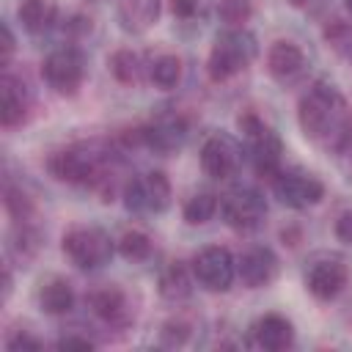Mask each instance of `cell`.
<instances>
[{
    "label": "cell",
    "mask_w": 352,
    "mask_h": 352,
    "mask_svg": "<svg viewBox=\"0 0 352 352\" xmlns=\"http://www.w3.org/2000/svg\"><path fill=\"white\" fill-rule=\"evenodd\" d=\"M201 8V0H170V11L176 19H192Z\"/></svg>",
    "instance_id": "cell-30"
},
{
    "label": "cell",
    "mask_w": 352,
    "mask_h": 352,
    "mask_svg": "<svg viewBox=\"0 0 352 352\" xmlns=\"http://www.w3.org/2000/svg\"><path fill=\"white\" fill-rule=\"evenodd\" d=\"M116 248H118V253H121L126 261H146V258L151 256V250H154L151 236L143 234V231H138V228L124 231L121 239L116 242Z\"/></svg>",
    "instance_id": "cell-26"
},
{
    "label": "cell",
    "mask_w": 352,
    "mask_h": 352,
    "mask_svg": "<svg viewBox=\"0 0 352 352\" xmlns=\"http://www.w3.org/2000/svg\"><path fill=\"white\" fill-rule=\"evenodd\" d=\"M217 16L220 22H226V28H245V22L253 16V3L250 0H220Z\"/></svg>",
    "instance_id": "cell-27"
},
{
    "label": "cell",
    "mask_w": 352,
    "mask_h": 352,
    "mask_svg": "<svg viewBox=\"0 0 352 352\" xmlns=\"http://www.w3.org/2000/svg\"><path fill=\"white\" fill-rule=\"evenodd\" d=\"M16 19L28 33L41 36L58 25V3L55 0H22V6L16 8Z\"/></svg>",
    "instance_id": "cell-21"
},
{
    "label": "cell",
    "mask_w": 352,
    "mask_h": 352,
    "mask_svg": "<svg viewBox=\"0 0 352 352\" xmlns=\"http://www.w3.org/2000/svg\"><path fill=\"white\" fill-rule=\"evenodd\" d=\"M124 206L138 214H160L170 206V182L162 170H146L124 184Z\"/></svg>",
    "instance_id": "cell-7"
},
{
    "label": "cell",
    "mask_w": 352,
    "mask_h": 352,
    "mask_svg": "<svg viewBox=\"0 0 352 352\" xmlns=\"http://www.w3.org/2000/svg\"><path fill=\"white\" fill-rule=\"evenodd\" d=\"M107 63H110L113 77L124 85H138L143 77H148V63L132 50H116Z\"/></svg>",
    "instance_id": "cell-23"
},
{
    "label": "cell",
    "mask_w": 352,
    "mask_h": 352,
    "mask_svg": "<svg viewBox=\"0 0 352 352\" xmlns=\"http://www.w3.org/2000/svg\"><path fill=\"white\" fill-rule=\"evenodd\" d=\"M6 206H8V212L14 214L16 223H25L28 214H30V201H28V195H25L22 190L8 187V190H6Z\"/></svg>",
    "instance_id": "cell-28"
},
{
    "label": "cell",
    "mask_w": 352,
    "mask_h": 352,
    "mask_svg": "<svg viewBox=\"0 0 352 352\" xmlns=\"http://www.w3.org/2000/svg\"><path fill=\"white\" fill-rule=\"evenodd\" d=\"M220 214H223V220L231 228H236V231H253L267 217V201H264V195L256 187L242 184V187H234V190H228L223 195Z\"/></svg>",
    "instance_id": "cell-10"
},
{
    "label": "cell",
    "mask_w": 352,
    "mask_h": 352,
    "mask_svg": "<svg viewBox=\"0 0 352 352\" xmlns=\"http://www.w3.org/2000/svg\"><path fill=\"white\" fill-rule=\"evenodd\" d=\"M349 283V267L338 256H322L305 270V289L316 300H336Z\"/></svg>",
    "instance_id": "cell-13"
},
{
    "label": "cell",
    "mask_w": 352,
    "mask_h": 352,
    "mask_svg": "<svg viewBox=\"0 0 352 352\" xmlns=\"http://www.w3.org/2000/svg\"><path fill=\"white\" fill-rule=\"evenodd\" d=\"M187 135H190V126H187V118L176 110H165V113H157L143 129H138V140L157 151V154H173L179 151L184 143H187Z\"/></svg>",
    "instance_id": "cell-11"
},
{
    "label": "cell",
    "mask_w": 352,
    "mask_h": 352,
    "mask_svg": "<svg viewBox=\"0 0 352 352\" xmlns=\"http://www.w3.org/2000/svg\"><path fill=\"white\" fill-rule=\"evenodd\" d=\"M275 275H278V256L264 245L250 248L236 258V278L248 289L270 286L275 280Z\"/></svg>",
    "instance_id": "cell-15"
},
{
    "label": "cell",
    "mask_w": 352,
    "mask_h": 352,
    "mask_svg": "<svg viewBox=\"0 0 352 352\" xmlns=\"http://www.w3.org/2000/svg\"><path fill=\"white\" fill-rule=\"evenodd\" d=\"M91 314L107 324H124L129 322V300L126 294L118 289V286H102V289H94L88 297H85Z\"/></svg>",
    "instance_id": "cell-17"
},
{
    "label": "cell",
    "mask_w": 352,
    "mask_h": 352,
    "mask_svg": "<svg viewBox=\"0 0 352 352\" xmlns=\"http://www.w3.org/2000/svg\"><path fill=\"white\" fill-rule=\"evenodd\" d=\"M346 8H349V11H352V0H346Z\"/></svg>",
    "instance_id": "cell-36"
},
{
    "label": "cell",
    "mask_w": 352,
    "mask_h": 352,
    "mask_svg": "<svg viewBox=\"0 0 352 352\" xmlns=\"http://www.w3.org/2000/svg\"><path fill=\"white\" fill-rule=\"evenodd\" d=\"M192 270H187L182 261H170L162 272H160V294L168 302H182L192 294Z\"/></svg>",
    "instance_id": "cell-22"
},
{
    "label": "cell",
    "mask_w": 352,
    "mask_h": 352,
    "mask_svg": "<svg viewBox=\"0 0 352 352\" xmlns=\"http://www.w3.org/2000/svg\"><path fill=\"white\" fill-rule=\"evenodd\" d=\"M267 72L280 85H294L308 72V58L294 41H275L267 52Z\"/></svg>",
    "instance_id": "cell-14"
},
{
    "label": "cell",
    "mask_w": 352,
    "mask_h": 352,
    "mask_svg": "<svg viewBox=\"0 0 352 352\" xmlns=\"http://www.w3.org/2000/svg\"><path fill=\"white\" fill-rule=\"evenodd\" d=\"M190 270L206 292H228L231 283L236 280V258L231 256L228 248H220V245H209L198 250L192 256Z\"/></svg>",
    "instance_id": "cell-9"
},
{
    "label": "cell",
    "mask_w": 352,
    "mask_h": 352,
    "mask_svg": "<svg viewBox=\"0 0 352 352\" xmlns=\"http://www.w3.org/2000/svg\"><path fill=\"white\" fill-rule=\"evenodd\" d=\"M272 192L289 209H308V206H314V204H319L324 198V184L314 173L286 170V173L275 176Z\"/></svg>",
    "instance_id": "cell-12"
},
{
    "label": "cell",
    "mask_w": 352,
    "mask_h": 352,
    "mask_svg": "<svg viewBox=\"0 0 352 352\" xmlns=\"http://www.w3.org/2000/svg\"><path fill=\"white\" fill-rule=\"evenodd\" d=\"M336 236L344 245H352V209H346V212L338 214V220H336Z\"/></svg>",
    "instance_id": "cell-32"
},
{
    "label": "cell",
    "mask_w": 352,
    "mask_h": 352,
    "mask_svg": "<svg viewBox=\"0 0 352 352\" xmlns=\"http://www.w3.org/2000/svg\"><path fill=\"white\" fill-rule=\"evenodd\" d=\"M6 346H8V349H38L41 341L33 338L30 333H22V330H19V333H14V336L6 341Z\"/></svg>",
    "instance_id": "cell-33"
},
{
    "label": "cell",
    "mask_w": 352,
    "mask_h": 352,
    "mask_svg": "<svg viewBox=\"0 0 352 352\" xmlns=\"http://www.w3.org/2000/svg\"><path fill=\"white\" fill-rule=\"evenodd\" d=\"M148 80L162 91L176 88L179 80H182V60L176 55H170V52L157 55L154 60H148Z\"/></svg>",
    "instance_id": "cell-24"
},
{
    "label": "cell",
    "mask_w": 352,
    "mask_h": 352,
    "mask_svg": "<svg viewBox=\"0 0 352 352\" xmlns=\"http://www.w3.org/2000/svg\"><path fill=\"white\" fill-rule=\"evenodd\" d=\"M36 300H38V308L44 311V314H50V316H63V314H69L72 308H74V289H72V283L66 280V278H58V275H52V278H47V280H41V286H38V292H36Z\"/></svg>",
    "instance_id": "cell-20"
},
{
    "label": "cell",
    "mask_w": 352,
    "mask_h": 352,
    "mask_svg": "<svg viewBox=\"0 0 352 352\" xmlns=\"http://www.w3.org/2000/svg\"><path fill=\"white\" fill-rule=\"evenodd\" d=\"M58 349H94V341L88 336H77V333H66L55 341Z\"/></svg>",
    "instance_id": "cell-29"
},
{
    "label": "cell",
    "mask_w": 352,
    "mask_h": 352,
    "mask_svg": "<svg viewBox=\"0 0 352 352\" xmlns=\"http://www.w3.org/2000/svg\"><path fill=\"white\" fill-rule=\"evenodd\" d=\"M107 148L96 140L91 143H72L66 148H58L50 160L47 168L58 182L66 184H94L99 179H104V168H107Z\"/></svg>",
    "instance_id": "cell-2"
},
{
    "label": "cell",
    "mask_w": 352,
    "mask_h": 352,
    "mask_svg": "<svg viewBox=\"0 0 352 352\" xmlns=\"http://www.w3.org/2000/svg\"><path fill=\"white\" fill-rule=\"evenodd\" d=\"M0 36H3V41H0V44H3L0 63H3V66H8V60H11V55H14V47H16V44H14V33H11V28H8V25H3V28H0Z\"/></svg>",
    "instance_id": "cell-34"
},
{
    "label": "cell",
    "mask_w": 352,
    "mask_h": 352,
    "mask_svg": "<svg viewBox=\"0 0 352 352\" xmlns=\"http://www.w3.org/2000/svg\"><path fill=\"white\" fill-rule=\"evenodd\" d=\"M292 3H294L297 8H305V11H314V8H316V6L322 3V0H292Z\"/></svg>",
    "instance_id": "cell-35"
},
{
    "label": "cell",
    "mask_w": 352,
    "mask_h": 352,
    "mask_svg": "<svg viewBox=\"0 0 352 352\" xmlns=\"http://www.w3.org/2000/svg\"><path fill=\"white\" fill-rule=\"evenodd\" d=\"M217 209H220V201L214 192H195L192 198H187L182 214L190 226H204L217 214Z\"/></svg>",
    "instance_id": "cell-25"
},
{
    "label": "cell",
    "mask_w": 352,
    "mask_h": 352,
    "mask_svg": "<svg viewBox=\"0 0 352 352\" xmlns=\"http://www.w3.org/2000/svg\"><path fill=\"white\" fill-rule=\"evenodd\" d=\"M256 55H258V41L250 30L226 28L214 36V44L206 58V72L214 82H226L242 69H248Z\"/></svg>",
    "instance_id": "cell-3"
},
{
    "label": "cell",
    "mask_w": 352,
    "mask_h": 352,
    "mask_svg": "<svg viewBox=\"0 0 352 352\" xmlns=\"http://www.w3.org/2000/svg\"><path fill=\"white\" fill-rule=\"evenodd\" d=\"M239 132H242V146H245V160L253 165L258 176H278L280 173V154L283 143L278 132L264 124L256 113L239 116Z\"/></svg>",
    "instance_id": "cell-4"
},
{
    "label": "cell",
    "mask_w": 352,
    "mask_h": 352,
    "mask_svg": "<svg viewBox=\"0 0 352 352\" xmlns=\"http://www.w3.org/2000/svg\"><path fill=\"white\" fill-rule=\"evenodd\" d=\"M162 3L160 0H118L116 3V19L124 33H146L160 19Z\"/></svg>",
    "instance_id": "cell-18"
},
{
    "label": "cell",
    "mask_w": 352,
    "mask_h": 352,
    "mask_svg": "<svg viewBox=\"0 0 352 352\" xmlns=\"http://www.w3.org/2000/svg\"><path fill=\"white\" fill-rule=\"evenodd\" d=\"M60 248H63V256L77 270H99L110 264V258L118 250L113 236L99 226H72L63 234Z\"/></svg>",
    "instance_id": "cell-5"
},
{
    "label": "cell",
    "mask_w": 352,
    "mask_h": 352,
    "mask_svg": "<svg viewBox=\"0 0 352 352\" xmlns=\"http://www.w3.org/2000/svg\"><path fill=\"white\" fill-rule=\"evenodd\" d=\"M250 338L258 349L280 352L294 344V324L280 314H264L250 324Z\"/></svg>",
    "instance_id": "cell-16"
},
{
    "label": "cell",
    "mask_w": 352,
    "mask_h": 352,
    "mask_svg": "<svg viewBox=\"0 0 352 352\" xmlns=\"http://www.w3.org/2000/svg\"><path fill=\"white\" fill-rule=\"evenodd\" d=\"M85 72H88V60H85L82 50L80 47H72V44L55 47L44 58V63H41L44 82L52 91H58V94H74L82 85Z\"/></svg>",
    "instance_id": "cell-6"
},
{
    "label": "cell",
    "mask_w": 352,
    "mask_h": 352,
    "mask_svg": "<svg viewBox=\"0 0 352 352\" xmlns=\"http://www.w3.org/2000/svg\"><path fill=\"white\" fill-rule=\"evenodd\" d=\"M0 121L3 126H16L25 121L28 116V88L22 80L11 77V74H3V82H0Z\"/></svg>",
    "instance_id": "cell-19"
},
{
    "label": "cell",
    "mask_w": 352,
    "mask_h": 352,
    "mask_svg": "<svg viewBox=\"0 0 352 352\" xmlns=\"http://www.w3.org/2000/svg\"><path fill=\"white\" fill-rule=\"evenodd\" d=\"M242 162H245V146L228 132H214L201 146V168L206 176L217 182L236 176Z\"/></svg>",
    "instance_id": "cell-8"
},
{
    "label": "cell",
    "mask_w": 352,
    "mask_h": 352,
    "mask_svg": "<svg viewBox=\"0 0 352 352\" xmlns=\"http://www.w3.org/2000/svg\"><path fill=\"white\" fill-rule=\"evenodd\" d=\"M297 121L302 135L324 151H341L352 138V110L344 94L324 80L314 82L300 96Z\"/></svg>",
    "instance_id": "cell-1"
},
{
    "label": "cell",
    "mask_w": 352,
    "mask_h": 352,
    "mask_svg": "<svg viewBox=\"0 0 352 352\" xmlns=\"http://www.w3.org/2000/svg\"><path fill=\"white\" fill-rule=\"evenodd\" d=\"M187 333H190V327H187L184 322H179V319H173V322H168V324L162 327V338H165L168 344H182Z\"/></svg>",
    "instance_id": "cell-31"
}]
</instances>
